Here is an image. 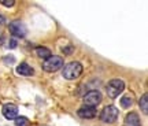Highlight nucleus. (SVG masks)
I'll return each mask as SVG.
<instances>
[{
	"label": "nucleus",
	"instance_id": "obj_1",
	"mask_svg": "<svg viewBox=\"0 0 148 126\" xmlns=\"http://www.w3.org/2000/svg\"><path fill=\"white\" fill-rule=\"evenodd\" d=\"M81 73H82V64L79 62H71L69 64H66L63 67V71H62L64 78L70 79V81L78 78L81 75Z\"/></svg>",
	"mask_w": 148,
	"mask_h": 126
},
{
	"label": "nucleus",
	"instance_id": "obj_2",
	"mask_svg": "<svg viewBox=\"0 0 148 126\" xmlns=\"http://www.w3.org/2000/svg\"><path fill=\"white\" fill-rule=\"evenodd\" d=\"M64 64L63 58L60 56H56V55H51L48 59H45V62L42 63V70L47 71V73H55L58 71L59 68H62Z\"/></svg>",
	"mask_w": 148,
	"mask_h": 126
},
{
	"label": "nucleus",
	"instance_id": "obj_3",
	"mask_svg": "<svg viewBox=\"0 0 148 126\" xmlns=\"http://www.w3.org/2000/svg\"><path fill=\"white\" fill-rule=\"evenodd\" d=\"M123 89H125V82L122 79H111L107 85V94L111 99H115L116 96H119L123 92Z\"/></svg>",
	"mask_w": 148,
	"mask_h": 126
},
{
	"label": "nucleus",
	"instance_id": "obj_4",
	"mask_svg": "<svg viewBox=\"0 0 148 126\" xmlns=\"http://www.w3.org/2000/svg\"><path fill=\"white\" fill-rule=\"evenodd\" d=\"M118 108L114 105H107L100 112V119L104 123H114L118 119Z\"/></svg>",
	"mask_w": 148,
	"mask_h": 126
},
{
	"label": "nucleus",
	"instance_id": "obj_5",
	"mask_svg": "<svg viewBox=\"0 0 148 126\" xmlns=\"http://www.w3.org/2000/svg\"><path fill=\"white\" fill-rule=\"evenodd\" d=\"M84 101L85 105H90V107H95L101 101V93L99 90H90L84 96Z\"/></svg>",
	"mask_w": 148,
	"mask_h": 126
},
{
	"label": "nucleus",
	"instance_id": "obj_6",
	"mask_svg": "<svg viewBox=\"0 0 148 126\" xmlns=\"http://www.w3.org/2000/svg\"><path fill=\"white\" fill-rule=\"evenodd\" d=\"M10 32L16 37H25L26 36V27L23 23H21V21H12L10 22Z\"/></svg>",
	"mask_w": 148,
	"mask_h": 126
},
{
	"label": "nucleus",
	"instance_id": "obj_7",
	"mask_svg": "<svg viewBox=\"0 0 148 126\" xmlns=\"http://www.w3.org/2000/svg\"><path fill=\"white\" fill-rule=\"evenodd\" d=\"M3 115L7 119H15L18 116V107L15 104H5L3 107Z\"/></svg>",
	"mask_w": 148,
	"mask_h": 126
},
{
	"label": "nucleus",
	"instance_id": "obj_8",
	"mask_svg": "<svg viewBox=\"0 0 148 126\" xmlns=\"http://www.w3.org/2000/svg\"><path fill=\"white\" fill-rule=\"evenodd\" d=\"M78 115L81 118H85V119H90L96 115V110L95 107H90V105H84L78 110Z\"/></svg>",
	"mask_w": 148,
	"mask_h": 126
},
{
	"label": "nucleus",
	"instance_id": "obj_9",
	"mask_svg": "<svg viewBox=\"0 0 148 126\" xmlns=\"http://www.w3.org/2000/svg\"><path fill=\"white\" fill-rule=\"evenodd\" d=\"M16 73L19 74V75H23V77H30V75H33L34 70H33L27 63H21V64L16 67Z\"/></svg>",
	"mask_w": 148,
	"mask_h": 126
},
{
	"label": "nucleus",
	"instance_id": "obj_10",
	"mask_svg": "<svg viewBox=\"0 0 148 126\" xmlns=\"http://www.w3.org/2000/svg\"><path fill=\"white\" fill-rule=\"evenodd\" d=\"M125 125L126 126H141V122H140V118H138V115L136 112H130L125 118Z\"/></svg>",
	"mask_w": 148,
	"mask_h": 126
},
{
	"label": "nucleus",
	"instance_id": "obj_11",
	"mask_svg": "<svg viewBox=\"0 0 148 126\" xmlns=\"http://www.w3.org/2000/svg\"><path fill=\"white\" fill-rule=\"evenodd\" d=\"M36 53L38 58H42V59H48L51 56V51L45 47H37L36 48Z\"/></svg>",
	"mask_w": 148,
	"mask_h": 126
},
{
	"label": "nucleus",
	"instance_id": "obj_12",
	"mask_svg": "<svg viewBox=\"0 0 148 126\" xmlns=\"http://www.w3.org/2000/svg\"><path fill=\"white\" fill-rule=\"evenodd\" d=\"M133 104V97L130 94H126V96H123L121 99V105L123 108H130Z\"/></svg>",
	"mask_w": 148,
	"mask_h": 126
},
{
	"label": "nucleus",
	"instance_id": "obj_13",
	"mask_svg": "<svg viewBox=\"0 0 148 126\" xmlns=\"http://www.w3.org/2000/svg\"><path fill=\"white\" fill-rule=\"evenodd\" d=\"M140 108L143 110L144 114L148 112V96L147 94H143V97L140 99Z\"/></svg>",
	"mask_w": 148,
	"mask_h": 126
},
{
	"label": "nucleus",
	"instance_id": "obj_14",
	"mask_svg": "<svg viewBox=\"0 0 148 126\" xmlns=\"http://www.w3.org/2000/svg\"><path fill=\"white\" fill-rule=\"evenodd\" d=\"M15 126H27L29 125V119H27L26 116H16L15 119Z\"/></svg>",
	"mask_w": 148,
	"mask_h": 126
},
{
	"label": "nucleus",
	"instance_id": "obj_15",
	"mask_svg": "<svg viewBox=\"0 0 148 126\" xmlns=\"http://www.w3.org/2000/svg\"><path fill=\"white\" fill-rule=\"evenodd\" d=\"M1 4L5 5V7H12V5H14V1H12V0H10V1H1Z\"/></svg>",
	"mask_w": 148,
	"mask_h": 126
},
{
	"label": "nucleus",
	"instance_id": "obj_16",
	"mask_svg": "<svg viewBox=\"0 0 148 126\" xmlns=\"http://www.w3.org/2000/svg\"><path fill=\"white\" fill-rule=\"evenodd\" d=\"M71 51H73V47H67V48H63V52L66 53V55H70V53H71Z\"/></svg>",
	"mask_w": 148,
	"mask_h": 126
},
{
	"label": "nucleus",
	"instance_id": "obj_17",
	"mask_svg": "<svg viewBox=\"0 0 148 126\" xmlns=\"http://www.w3.org/2000/svg\"><path fill=\"white\" fill-rule=\"evenodd\" d=\"M8 47H10V48H15V47H16V40H14V38H12V40H10V44H8Z\"/></svg>",
	"mask_w": 148,
	"mask_h": 126
},
{
	"label": "nucleus",
	"instance_id": "obj_18",
	"mask_svg": "<svg viewBox=\"0 0 148 126\" xmlns=\"http://www.w3.org/2000/svg\"><path fill=\"white\" fill-rule=\"evenodd\" d=\"M3 40H4V37H3V34H1V33H0V44H1V42H3Z\"/></svg>",
	"mask_w": 148,
	"mask_h": 126
},
{
	"label": "nucleus",
	"instance_id": "obj_19",
	"mask_svg": "<svg viewBox=\"0 0 148 126\" xmlns=\"http://www.w3.org/2000/svg\"><path fill=\"white\" fill-rule=\"evenodd\" d=\"M0 23H4V18L3 16H0Z\"/></svg>",
	"mask_w": 148,
	"mask_h": 126
}]
</instances>
